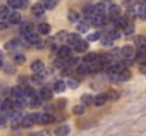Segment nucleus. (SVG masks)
I'll return each mask as SVG.
<instances>
[{
    "mask_svg": "<svg viewBox=\"0 0 146 136\" xmlns=\"http://www.w3.org/2000/svg\"><path fill=\"white\" fill-rule=\"evenodd\" d=\"M40 116H41V113H29L27 116H24L21 119V126L23 128H31L33 125L40 122Z\"/></svg>",
    "mask_w": 146,
    "mask_h": 136,
    "instance_id": "f257e3e1",
    "label": "nucleus"
},
{
    "mask_svg": "<svg viewBox=\"0 0 146 136\" xmlns=\"http://www.w3.org/2000/svg\"><path fill=\"white\" fill-rule=\"evenodd\" d=\"M57 55L58 58H62V60H67L71 57V48L68 45H61L58 50H57Z\"/></svg>",
    "mask_w": 146,
    "mask_h": 136,
    "instance_id": "f03ea898",
    "label": "nucleus"
},
{
    "mask_svg": "<svg viewBox=\"0 0 146 136\" xmlns=\"http://www.w3.org/2000/svg\"><path fill=\"white\" fill-rule=\"evenodd\" d=\"M90 21H91V24H92V26H95V27H101V26H105V24H106V17H105L104 14H95Z\"/></svg>",
    "mask_w": 146,
    "mask_h": 136,
    "instance_id": "7ed1b4c3",
    "label": "nucleus"
},
{
    "mask_svg": "<svg viewBox=\"0 0 146 136\" xmlns=\"http://www.w3.org/2000/svg\"><path fill=\"white\" fill-rule=\"evenodd\" d=\"M121 54H122V57H125L126 60H131V58L135 57V50H133L132 45H123V47L121 48Z\"/></svg>",
    "mask_w": 146,
    "mask_h": 136,
    "instance_id": "20e7f679",
    "label": "nucleus"
},
{
    "mask_svg": "<svg viewBox=\"0 0 146 136\" xmlns=\"http://www.w3.org/2000/svg\"><path fill=\"white\" fill-rule=\"evenodd\" d=\"M112 21H113V26L115 27H118V29H125L128 24H129V21H128V19L126 17H122V16H118V17H115V19H112Z\"/></svg>",
    "mask_w": 146,
    "mask_h": 136,
    "instance_id": "39448f33",
    "label": "nucleus"
},
{
    "mask_svg": "<svg viewBox=\"0 0 146 136\" xmlns=\"http://www.w3.org/2000/svg\"><path fill=\"white\" fill-rule=\"evenodd\" d=\"M0 109H1V112L9 113L10 111L14 109V101H13V99H4V101L1 102V105H0Z\"/></svg>",
    "mask_w": 146,
    "mask_h": 136,
    "instance_id": "423d86ee",
    "label": "nucleus"
},
{
    "mask_svg": "<svg viewBox=\"0 0 146 136\" xmlns=\"http://www.w3.org/2000/svg\"><path fill=\"white\" fill-rule=\"evenodd\" d=\"M46 10H47V9L44 7V4H43L41 1H38V3H36V4L31 6V11H33L34 16H43Z\"/></svg>",
    "mask_w": 146,
    "mask_h": 136,
    "instance_id": "0eeeda50",
    "label": "nucleus"
},
{
    "mask_svg": "<svg viewBox=\"0 0 146 136\" xmlns=\"http://www.w3.org/2000/svg\"><path fill=\"white\" fill-rule=\"evenodd\" d=\"M7 21L10 24H19V23H21V14L19 11H10V14L7 17Z\"/></svg>",
    "mask_w": 146,
    "mask_h": 136,
    "instance_id": "6e6552de",
    "label": "nucleus"
},
{
    "mask_svg": "<svg viewBox=\"0 0 146 136\" xmlns=\"http://www.w3.org/2000/svg\"><path fill=\"white\" fill-rule=\"evenodd\" d=\"M24 40H26L29 44H37V43L40 41V34L31 31V33H29V34H24Z\"/></svg>",
    "mask_w": 146,
    "mask_h": 136,
    "instance_id": "1a4fd4ad",
    "label": "nucleus"
},
{
    "mask_svg": "<svg viewBox=\"0 0 146 136\" xmlns=\"http://www.w3.org/2000/svg\"><path fill=\"white\" fill-rule=\"evenodd\" d=\"M29 4V0H9V6L11 9H23V7H27Z\"/></svg>",
    "mask_w": 146,
    "mask_h": 136,
    "instance_id": "9d476101",
    "label": "nucleus"
},
{
    "mask_svg": "<svg viewBox=\"0 0 146 136\" xmlns=\"http://www.w3.org/2000/svg\"><path fill=\"white\" fill-rule=\"evenodd\" d=\"M108 13L111 16V20L115 19V17H118V16H121V6L119 4H111L108 7Z\"/></svg>",
    "mask_w": 146,
    "mask_h": 136,
    "instance_id": "9b49d317",
    "label": "nucleus"
},
{
    "mask_svg": "<svg viewBox=\"0 0 146 136\" xmlns=\"http://www.w3.org/2000/svg\"><path fill=\"white\" fill-rule=\"evenodd\" d=\"M88 40H80L77 44L74 45V50L77 51V52H85L87 50H88Z\"/></svg>",
    "mask_w": 146,
    "mask_h": 136,
    "instance_id": "f8f14e48",
    "label": "nucleus"
},
{
    "mask_svg": "<svg viewBox=\"0 0 146 136\" xmlns=\"http://www.w3.org/2000/svg\"><path fill=\"white\" fill-rule=\"evenodd\" d=\"M43 70H44V62H43L41 60H36V61H33V64H31V71H33V72L41 74Z\"/></svg>",
    "mask_w": 146,
    "mask_h": 136,
    "instance_id": "ddd939ff",
    "label": "nucleus"
},
{
    "mask_svg": "<svg viewBox=\"0 0 146 136\" xmlns=\"http://www.w3.org/2000/svg\"><path fill=\"white\" fill-rule=\"evenodd\" d=\"M41 101H44L40 95H34V96H31V98H29V105L31 106V108H38V106H41Z\"/></svg>",
    "mask_w": 146,
    "mask_h": 136,
    "instance_id": "4468645a",
    "label": "nucleus"
},
{
    "mask_svg": "<svg viewBox=\"0 0 146 136\" xmlns=\"http://www.w3.org/2000/svg\"><path fill=\"white\" fill-rule=\"evenodd\" d=\"M98 58H99V54H98V52H87L85 57L82 58V61H84L85 64H92V62L98 61Z\"/></svg>",
    "mask_w": 146,
    "mask_h": 136,
    "instance_id": "2eb2a0df",
    "label": "nucleus"
},
{
    "mask_svg": "<svg viewBox=\"0 0 146 136\" xmlns=\"http://www.w3.org/2000/svg\"><path fill=\"white\" fill-rule=\"evenodd\" d=\"M82 14H84L85 20H91V19L95 16V7H94V6H85Z\"/></svg>",
    "mask_w": 146,
    "mask_h": 136,
    "instance_id": "dca6fc26",
    "label": "nucleus"
},
{
    "mask_svg": "<svg viewBox=\"0 0 146 136\" xmlns=\"http://www.w3.org/2000/svg\"><path fill=\"white\" fill-rule=\"evenodd\" d=\"M90 24H91L90 20L78 21V23H77V30H78V33H87V31L90 30Z\"/></svg>",
    "mask_w": 146,
    "mask_h": 136,
    "instance_id": "f3484780",
    "label": "nucleus"
},
{
    "mask_svg": "<svg viewBox=\"0 0 146 136\" xmlns=\"http://www.w3.org/2000/svg\"><path fill=\"white\" fill-rule=\"evenodd\" d=\"M55 136H68L70 133V126L68 125H60L57 129H55Z\"/></svg>",
    "mask_w": 146,
    "mask_h": 136,
    "instance_id": "a211bd4d",
    "label": "nucleus"
},
{
    "mask_svg": "<svg viewBox=\"0 0 146 136\" xmlns=\"http://www.w3.org/2000/svg\"><path fill=\"white\" fill-rule=\"evenodd\" d=\"M33 31V24L30 23V21H24V23H21L20 24V33L24 36V34H29V33H31Z\"/></svg>",
    "mask_w": 146,
    "mask_h": 136,
    "instance_id": "6ab92c4d",
    "label": "nucleus"
},
{
    "mask_svg": "<svg viewBox=\"0 0 146 136\" xmlns=\"http://www.w3.org/2000/svg\"><path fill=\"white\" fill-rule=\"evenodd\" d=\"M52 92H54V91H51L48 87H43V88L40 90V96H41L44 101H50V99L52 98Z\"/></svg>",
    "mask_w": 146,
    "mask_h": 136,
    "instance_id": "aec40b11",
    "label": "nucleus"
},
{
    "mask_svg": "<svg viewBox=\"0 0 146 136\" xmlns=\"http://www.w3.org/2000/svg\"><path fill=\"white\" fill-rule=\"evenodd\" d=\"M75 71H77V74H78L80 77H84V75H87V74L90 72V65L85 64V62H84V64H80Z\"/></svg>",
    "mask_w": 146,
    "mask_h": 136,
    "instance_id": "412c9836",
    "label": "nucleus"
},
{
    "mask_svg": "<svg viewBox=\"0 0 146 136\" xmlns=\"http://www.w3.org/2000/svg\"><path fill=\"white\" fill-rule=\"evenodd\" d=\"M19 47H20V41H19L17 38H13V40H10V41H7V43L4 44V48H6L7 51L16 50V48H19Z\"/></svg>",
    "mask_w": 146,
    "mask_h": 136,
    "instance_id": "4be33fe9",
    "label": "nucleus"
},
{
    "mask_svg": "<svg viewBox=\"0 0 146 136\" xmlns=\"http://www.w3.org/2000/svg\"><path fill=\"white\" fill-rule=\"evenodd\" d=\"M106 101H108V95H106V94H98L97 96H95L94 103H95L97 106H102V105H105Z\"/></svg>",
    "mask_w": 146,
    "mask_h": 136,
    "instance_id": "5701e85b",
    "label": "nucleus"
},
{
    "mask_svg": "<svg viewBox=\"0 0 146 136\" xmlns=\"http://www.w3.org/2000/svg\"><path fill=\"white\" fill-rule=\"evenodd\" d=\"M80 40H81V38H80V34H77V33H70L68 37H67V43L70 45H72V47L77 44Z\"/></svg>",
    "mask_w": 146,
    "mask_h": 136,
    "instance_id": "b1692460",
    "label": "nucleus"
},
{
    "mask_svg": "<svg viewBox=\"0 0 146 136\" xmlns=\"http://www.w3.org/2000/svg\"><path fill=\"white\" fill-rule=\"evenodd\" d=\"M131 77H132V72H131L128 68H123V70L118 74L119 81H128V80H131Z\"/></svg>",
    "mask_w": 146,
    "mask_h": 136,
    "instance_id": "393cba45",
    "label": "nucleus"
},
{
    "mask_svg": "<svg viewBox=\"0 0 146 136\" xmlns=\"http://www.w3.org/2000/svg\"><path fill=\"white\" fill-rule=\"evenodd\" d=\"M113 41H115V40H113L109 34H106V33H105V34L101 37V43H102V45H104V47H112Z\"/></svg>",
    "mask_w": 146,
    "mask_h": 136,
    "instance_id": "a878e982",
    "label": "nucleus"
},
{
    "mask_svg": "<svg viewBox=\"0 0 146 136\" xmlns=\"http://www.w3.org/2000/svg\"><path fill=\"white\" fill-rule=\"evenodd\" d=\"M50 31H51V26H50L48 23H40V24H38V33H40V34L48 36Z\"/></svg>",
    "mask_w": 146,
    "mask_h": 136,
    "instance_id": "bb28decb",
    "label": "nucleus"
},
{
    "mask_svg": "<svg viewBox=\"0 0 146 136\" xmlns=\"http://www.w3.org/2000/svg\"><path fill=\"white\" fill-rule=\"evenodd\" d=\"M40 122L44 123V125H48V123H51V122H54V116H52V113H41V116H40Z\"/></svg>",
    "mask_w": 146,
    "mask_h": 136,
    "instance_id": "cd10ccee",
    "label": "nucleus"
},
{
    "mask_svg": "<svg viewBox=\"0 0 146 136\" xmlns=\"http://www.w3.org/2000/svg\"><path fill=\"white\" fill-rule=\"evenodd\" d=\"M94 101H95V98H92L90 94H85V95H82V96H81V102H82L85 106L92 105V103H94Z\"/></svg>",
    "mask_w": 146,
    "mask_h": 136,
    "instance_id": "c85d7f7f",
    "label": "nucleus"
},
{
    "mask_svg": "<svg viewBox=\"0 0 146 136\" xmlns=\"http://www.w3.org/2000/svg\"><path fill=\"white\" fill-rule=\"evenodd\" d=\"M94 7H95V14H104V16H105V13H106V10H108L106 6H105V3H102V1H101V3H97Z\"/></svg>",
    "mask_w": 146,
    "mask_h": 136,
    "instance_id": "c756f323",
    "label": "nucleus"
},
{
    "mask_svg": "<svg viewBox=\"0 0 146 136\" xmlns=\"http://www.w3.org/2000/svg\"><path fill=\"white\" fill-rule=\"evenodd\" d=\"M65 88H67V82H64L62 80H60V81H57L54 84V91L55 92H64Z\"/></svg>",
    "mask_w": 146,
    "mask_h": 136,
    "instance_id": "7c9ffc66",
    "label": "nucleus"
},
{
    "mask_svg": "<svg viewBox=\"0 0 146 136\" xmlns=\"http://www.w3.org/2000/svg\"><path fill=\"white\" fill-rule=\"evenodd\" d=\"M10 6H0V19L1 20H7L9 14H10Z\"/></svg>",
    "mask_w": 146,
    "mask_h": 136,
    "instance_id": "2f4dec72",
    "label": "nucleus"
},
{
    "mask_svg": "<svg viewBox=\"0 0 146 136\" xmlns=\"http://www.w3.org/2000/svg\"><path fill=\"white\" fill-rule=\"evenodd\" d=\"M106 34H109L113 40H118V38L121 37V33H119V29H118V27H113V29L108 30V31H106Z\"/></svg>",
    "mask_w": 146,
    "mask_h": 136,
    "instance_id": "473e14b6",
    "label": "nucleus"
},
{
    "mask_svg": "<svg viewBox=\"0 0 146 136\" xmlns=\"http://www.w3.org/2000/svg\"><path fill=\"white\" fill-rule=\"evenodd\" d=\"M135 44L138 45V48H143V47H146V37H143V36L135 37Z\"/></svg>",
    "mask_w": 146,
    "mask_h": 136,
    "instance_id": "72a5a7b5",
    "label": "nucleus"
},
{
    "mask_svg": "<svg viewBox=\"0 0 146 136\" xmlns=\"http://www.w3.org/2000/svg\"><path fill=\"white\" fill-rule=\"evenodd\" d=\"M30 80H31V82H33V84H37V85H40V84L43 82V80H44V78H43V75H41V74H37V72H34V74H33V77H31Z\"/></svg>",
    "mask_w": 146,
    "mask_h": 136,
    "instance_id": "f704fd0d",
    "label": "nucleus"
},
{
    "mask_svg": "<svg viewBox=\"0 0 146 136\" xmlns=\"http://www.w3.org/2000/svg\"><path fill=\"white\" fill-rule=\"evenodd\" d=\"M72 112H74L75 115H82V113L85 112V105H84V103L75 105V106L72 108Z\"/></svg>",
    "mask_w": 146,
    "mask_h": 136,
    "instance_id": "c9c22d12",
    "label": "nucleus"
},
{
    "mask_svg": "<svg viewBox=\"0 0 146 136\" xmlns=\"http://www.w3.org/2000/svg\"><path fill=\"white\" fill-rule=\"evenodd\" d=\"M68 20H70L71 23H78V21H80V14H78L77 11H70V13H68Z\"/></svg>",
    "mask_w": 146,
    "mask_h": 136,
    "instance_id": "e433bc0d",
    "label": "nucleus"
},
{
    "mask_svg": "<svg viewBox=\"0 0 146 136\" xmlns=\"http://www.w3.org/2000/svg\"><path fill=\"white\" fill-rule=\"evenodd\" d=\"M67 87L71 88V90H75V88L80 87V82H78V80H75V78H70V80L67 81Z\"/></svg>",
    "mask_w": 146,
    "mask_h": 136,
    "instance_id": "4c0bfd02",
    "label": "nucleus"
},
{
    "mask_svg": "<svg viewBox=\"0 0 146 136\" xmlns=\"http://www.w3.org/2000/svg\"><path fill=\"white\" fill-rule=\"evenodd\" d=\"M101 37H102V36H101L99 31H94V33H90V34H88V38H87V40H88V41H98V40H101Z\"/></svg>",
    "mask_w": 146,
    "mask_h": 136,
    "instance_id": "58836bf2",
    "label": "nucleus"
},
{
    "mask_svg": "<svg viewBox=\"0 0 146 136\" xmlns=\"http://www.w3.org/2000/svg\"><path fill=\"white\" fill-rule=\"evenodd\" d=\"M135 33V26L132 24V23H129L125 29H123V34H126V36H132Z\"/></svg>",
    "mask_w": 146,
    "mask_h": 136,
    "instance_id": "ea45409f",
    "label": "nucleus"
},
{
    "mask_svg": "<svg viewBox=\"0 0 146 136\" xmlns=\"http://www.w3.org/2000/svg\"><path fill=\"white\" fill-rule=\"evenodd\" d=\"M13 61H14L16 64H24V62H26V55H23V54H16V55L13 57Z\"/></svg>",
    "mask_w": 146,
    "mask_h": 136,
    "instance_id": "a19ab883",
    "label": "nucleus"
},
{
    "mask_svg": "<svg viewBox=\"0 0 146 136\" xmlns=\"http://www.w3.org/2000/svg\"><path fill=\"white\" fill-rule=\"evenodd\" d=\"M41 3L44 4V7L47 10H51V9L55 7V0H41Z\"/></svg>",
    "mask_w": 146,
    "mask_h": 136,
    "instance_id": "79ce46f5",
    "label": "nucleus"
},
{
    "mask_svg": "<svg viewBox=\"0 0 146 136\" xmlns=\"http://www.w3.org/2000/svg\"><path fill=\"white\" fill-rule=\"evenodd\" d=\"M7 113L6 112H0V128H4L7 125Z\"/></svg>",
    "mask_w": 146,
    "mask_h": 136,
    "instance_id": "37998d69",
    "label": "nucleus"
},
{
    "mask_svg": "<svg viewBox=\"0 0 146 136\" xmlns=\"http://www.w3.org/2000/svg\"><path fill=\"white\" fill-rule=\"evenodd\" d=\"M24 94H26L27 98H31V96H34L37 92H36L34 88H31V87H24Z\"/></svg>",
    "mask_w": 146,
    "mask_h": 136,
    "instance_id": "c03bdc74",
    "label": "nucleus"
},
{
    "mask_svg": "<svg viewBox=\"0 0 146 136\" xmlns=\"http://www.w3.org/2000/svg\"><path fill=\"white\" fill-rule=\"evenodd\" d=\"M106 95H108V99H111V101H116L119 98V94L116 91H109Z\"/></svg>",
    "mask_w": 146,
    "mask_h": 136,
    "instance_id": "a18cd8bd",
    "label": "nucleus"
},
{
    "mask_svg": "<svg viewBox=\"0 0 146 136\" xmlns=\"http://www.w3.org/2000/svg\"><path fill=\"white\" fill-rule=\"evenodd\" d=\"M136 0H123V6L126 7V9H131V7H133V6H136Z\"/></svg>",
    "mask_w": 146,
    "mask_h": 136,
    "instance_id": "49530a36",
    "label": "nucleus"
},
{
    "mask_svg": "<svg viewBox=\"0 0 146 136\" xmlns=\"http://www.w3.org/2000/svg\"><path fill=\"white\" fill-rule=\"evenodd\" d=\"M68 34H70V33H67V31H64V30H62V31H58V33H57V38H58V40H67Z\"/></svg>",
    "mask_w": 146,
    "mask_h": 136,
    "instance_id": "de8ad7c7",
    "label": "nucleus"
},
{
    "mask_svg": "<svg viewBox=\"0 0 146 136\" xmlns=\"http://www.w3.org/2000/svg\"><path fill=\"white\" fill-rule=\"evenodd\" d=\"M65 103H67V99H64V98L57 101V106H58V108H64V106H65Z\"/></svg>",
    "mask_w": 146,
    "mask_h": 136,
    "instance_id": "09e8293b",
    "label": "nucleus"
},
{
    "mask_svg": "<svg viewBox=\"0 0 146 136\" xmlns=\"http://www.w3.org/2000/svg\"><path fill=\"white\" fill-rule=\"evenodd\" d=\"M9 24H10L9 21H4V20H1V23H0V31H1V30H6V29L9 27Z\"/></svg>",
    "mask_w": 146,
    "mask_h": 136,
    "instance_id": "8fccbe9b",
    "label": "nucleus"
},
{
    "mask_svg": "<svg viewBox=\"0 0 146 136\" xmlns=\"http://www.w3.org/2000/svg\"><path fill=\"white\" fill-rule=\"evenodd\" d=\"M138 3H139L141 6H146V0H138Z\"/></svg>",
    "mask_w": 146,
    "mask_h": 136,
    "instance_id": "3c124183",
    "label": "nucleus"
},
{
    "mask_svg": "<svg viewBox=\"0 0 146 136\" xmlns=\"http://www.w3.org/2000/svg\"><path fill=\"white\" fill-rule=\"evenodd\" d=\"M0 68H3V61H1V58H0Z\"/></svg>",
    "mask_w": 146,
    "mask_h": 136,
    "instance_id": "603ef678",
    "label": "nucleus"
},
{
    "mask_svg": "<svg viewBox=\"0 0 146 136\" xmlns=\"http://www.w3.org/2000/svg\"><path fill=\"white\" fill-rule=\"evenodd\" d=\"M105 1H109V0H105Z\"/></svg>",
    "mask_w": 146,
    "mask_h": 136,
    "instance_id": "864d4df0",
    "label": "nucleus"
},
{
    "mask_svg": "<svg viewBox=\"0 0 146 136\" xmlns=\"http://www.w3.org/2000/svg\"><path fill=\"white\" fill-rule=\"evenodd\" d=\"M0 105H1V101H0Z\"/></svg>",
    "mask_w": 146,
    "mask_h": 136,
    "instance_id": "5fc2aeb1",
    "label": "nucleus"
}]
</instances>
